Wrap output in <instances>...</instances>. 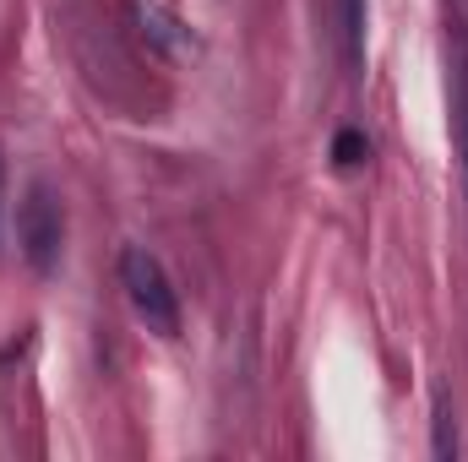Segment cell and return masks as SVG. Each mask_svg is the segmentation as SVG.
<instances>
[{
  "mask_svg": "<svg viewBox=\"0 0 468 462\" xmlns=\"http://www.w3.org/2000/svg\"><path fill=\"white\" fill-rule=\"evenodd\" d=\"M120 283H125L131 310L147 321V332H158V338H175V332H180V299H175V283H169L164 261H158L147 245H125V250H120Z\"/></svg>",
  "mask_w": 468,
  "mask_h": 462,
  "instance_id": "obj_1",
  "label": "cell"
},
{
  "mask_svg": "<svg viewBox=\"0 0 468 462\" xmlns=\"http://www.w3.org/2000/svg\"><path fill=\"white\" fill-rule=\"evenodd\" d=\"M16 239H22V256H27L38 272H49V267L60 261L66 213H60V202H55V191H49L44 180H33L27 196H22V207H16Z\"/></svg>",
  "mask_w": 468,
  "mask_h": 462,
  "instance_id": "obj_2",
  "label": "cell"
},
{
  "mask_svg": "<svg viewBox=\"0 0 468 462\" xmlns=\"http://www.w3.org/2000/svg\"><path fill=\"white\" fill-rule=\"evenodd\" d=\"M338 163H344V169L365 163V142H359V131H344V136H338Z\"/></svg>",
  "mask_w": 468,
  "mask_h": 462,
  "instance_id": "obj_4",
  "label": "cell"
},
{
  "mask_svg": "<svg viewBox=\"0 0 468 462\" xmlns=\"http://www.w3.org/2000/svg\"><path fill=\"white\" fill-rule=\"evenodd\" d=\"M131 22H136V33H142L153 49H164L169 60H186V55H197V38H191V27H186L180 16H169L164 5H153V0H131Z\"/></svg>",
  "mask_w": 468,
  "mask_h": 462,
  "instance_id": "obj_3",
  "label": "cell"
}]
</instances>
